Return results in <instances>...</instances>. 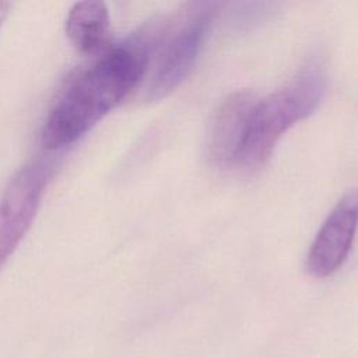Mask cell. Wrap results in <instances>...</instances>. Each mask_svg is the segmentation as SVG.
I'll return each instance as SVG.
<instances>
[{
  "label": "cell",
  "instance_id": "6da1fadb",
  "mask_svg": "<svg viewBox=\"0 0 358 358\" xmlns=\"http://www.w3.org/2000/svg\"><path fill=\"white\" fill-rule=\"evenodd\" d=\"M165 25L166 15L144 22L69 80L42 126L41 141L46 151L74 143L141 84Z\"/></svg>",
  "mask_w": 358,
  "mask_h": 358
},
{
  "label": "cell",
  "instance_id": "7a4b0ae2",
  "mask_svg": "<svg viewBox=\"0 0 358 358\" xmlns=\"http://www.w3.org/2000/svg\"><path fill=\"white\" fill-rule=\"evenodd\" d=\"M324 91V63L313 55L287 85L257 101L236 166L255 171L264 165L278 140L317 108Z\"/></svg>",
  "mask_w": 358,
  "mask_h": 358
},
{
  "label": "cell",
  "instance_id": "3957f363",
  "mask_svg": "<svg viewBox=\"0 0 358 358\" xmlns=\"http://www.w3.org/2000/svg\"><path fill=\"white\" fill-rule=\"evenodd\" d=\"M214 14V4L197 3L168 18L143 80V95L147 101L166 96L190 74Z\"/></svg>",
  "mask_w": 358,
  "mask_h": 358
},
{
  "label": "cell",
  "instance_id": "277c9868",
  "mask_svg": "<svg viewBox=\"0 0 358 358\" xmlns=\"http://www.w3.org/2000/svg\"><path fill=\"white\" fill-rule=\"evenodd\" d=\"M60 152L38 155L22 165L0 196V270L32 225L48 185L60 165Z\"/></svg>",
  "mask_w": 358,
  "mask_h": 358
},
{
  "label": "cell",
  "instance_id": "5b68a950",
  "mask_svg": "<svg viewBox=\"0 0 358 358\" xmlns=\"http://www.w3.org/2000/svg\"><path fill=\"white\" fill-rule=\"evenodd\" d=\"M358 229V190L347 192L317 231L308 253L306 268L317 278L337 271L345 262Z\"/></svg>",
  "mask_w": 358,
  "mask_h": 358
},
{
  "label": "cell",
  "instance_id": "8992f818",
  "mask_svg": "<svg viewBox=\"0 0 358 358\" xmlns=\"http://www.w3.org/2000/svg\"><path fill=\"white\" fill-rule=\"evenodd\" d=\"M259 98L246 90L227 95L213 112L207 127V157L220 168L236 165L252 112Z\"/></svg>",
  "mask_w": 358,
  "mask_h": 358
},
{
  "label": "cell",
  "instance_id": "52a82bcc",
  "mask_svg": "<svg viewBox=\"0 0 358 358\" xmlns=\"http://www.w3.org/2000/svg\"><path fill=\"white\" fill-rule=\"evenodd\" d=\"M66 34L73 45L84 53L99 52L108 39L109 13L102 1H78L69 10Z\"/></svg>",
  "mask_w": 358,
  "mask_h": 358
},
{
  "label": "cell",
  "instance_id": "ba28073f",
  "mask_svg": "<svg viewBox=\"0 0 358 358\" xmlns=\"http://www.w3.org/2000/svg\"><path fill=\"white\" fill-rule=\"evenodd\" d=\"M10 7H11V3H7V1H0V27H1L3 21L6 20V17L8 15Z\"/></svg>",
  "mask_w": 358,
  "mask_h": 358
}]
</instances>
